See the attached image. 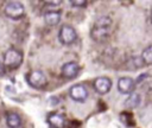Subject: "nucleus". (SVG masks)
<instances>
[{
    "label": "nucleus",
    "instance_id": "nucleus-1",
    "mask_svg": "<svg viewBox=\"0 0 152 128\" xmlns=\"http://www.w3.org/2000/svg\"><path fill=\"white\" fill-rule=\"evenodd\" d=\"M110 25H112V20L108 17H100L95 23L94 26L90 31V36L94 40L101 41L103 39H106L109 34V30H110Z\"/></svg>",
    "mask_w": 152,
    "mask_h": 128
},
{
    "label": "nucleus",
    "instance_id": "nucleus-2",
    "mask_svg": "<svg viewBox=\"0 0 152 128\" xmlns=\"http://www.w3.org/2000/svg\"><path fill=\"white\" fill-rule=\"evenodd\" d=\"M23 62V53L17 49H8L4 55V65L10 69L18 68Z\"/></svg>",
    "mask_w": 152,
    "mask_h": 128
},
{
    "label": "nucleus",
    "instance_id": "nucleus-3",
    "mask_svg": "<svg viewBox=\"0 0 152 128\" xmlns=\"http://www.w3.org/2000/svg\"><path fill=\"white\" fill-rule=\"evenodd\" d=\"M4 11H5V14L8 18L14 19V20L20 19L25 13L24 5L21 2H19V1H10V2H7L5 5Z\"/></svg>",
    "mask_w": 152,
    "mask_h": 128
},
{
    "label": "nucleus",
    "instance_id": "nucleus-4",
    "mask_svg": "<svg viewBox=\"0 0 152 128\" xmlns=\"http://www.w3.org/2000/svg\"><path fill=\"white\" fill-rule=\"evenodd\" d=\"M26 81L30 87L34 89H40L46 84V77L43 71L40 70H33L26 76Z\"/></svg>",
    "mask_w": 152,
    "mask_h": 128
},
{
    "label": "nucleus",
    "instance_id": "nucleus-5",
    "mask_svg": "<svg viewBox=\"0 0 152 128\" xmlns=\"http://www.w3.org/2000/svg\"><path fill=\"white\" fill-rule=\"evenodd\" d=\"M58 38L61 40L62 44H65V45H70L72 44L76 38H77V33L75 31V28L70 25H64L61 27L59 30V33H58Z\"/></svg>",
    "mask_w": 152,
    "mask_h": 128
},
{
    "label": "nucleus",
    "instance_id": "nucleus-6",
    "mask_svg": "<svg viewBox=\"0 0 152 128\" xmlns=\"http://www.w3.org/2000/svg\"><path fill=\"white\" fill-rule=\"evenodd\" d=\"M69 95L70 97L74 100V101H77V102H83L86 101V98L88 97V90L84 85L82 84H76L74 87L70 88L69 90Z\"/></svg>",
    "mask_w": 152,
    "mask_h": 128
},
{
    "label": "nucleus",
    "instance_id": "nucleus-7",
    "mask_svg": "<svg viewBox=\"0 0 152 128\" xmlns=\"http://www.w3.org/2000/svg\"><path fill=\"white\" fill-rule=\"evenodd\" d=\"M94 88L99 94H107L112 88V81L108 77H97L94 82Z\"/></svg>",
    "mask_w": 152,
    "mask_h": 128
},
{
    "label": "nucleus",
    "instance_id": "nucleus-8",
    "mask_svg": "<svg viewBox=\"0 0 152 128\" xmlns=\"http://www.w3.org/2000/svg\"><path fill=\"white\" fill-rule=\"evenodd\" d=\"M135 88V83L129 77H121L118 81V89L122 94H131Z\"/></svg>",
    "mask_w": 152,
    "mask_h": 128
},
{
    "label": "nucleus",
    "instance_id": "nucleus-9",
    "mask_svg": "<svg viewBox=\"0 0 152 128\" xmlns=\"http://www.w3.org/2000/svg\"><path fill=\"white\" fill-rule=\"evenodd\" d=\"M80 71V66L76 62H68L62 66V75L65 78H74L77 76Z\"/></svg>",
    "mask_w": 152,
    "mask_h": 128
},
{
    "label": "nucleus",
    "instance_id": "nucleus-10",
    "mask_svg": "<svg viewBox=\"0 0 152 128\" xmlns=\"http://www.w3.org/2000/svg\"><path fill=\"white\" fill-rule=\"evenodd\" d=\"M48 123L50 124L51 128H63L64 119L62 115H59L57 113H51L48 116Z\"/></svg>",
    "mask_w": 152,
    "mask_h": 128
},
{
    "label": "nucleus",
    "instance_id": "nucleus-11",
    "mask_svg": "<svg viewBox=\"0 0 152 128\" xmlns=\"http://www.w3.org/2000/svg\"><path fill=\"white\" fill-rule=\"evenodd\" d=\"M45 23L50 26H55L61 21V13L57 11H50L44 15Z\"/></svg>",
    "mask_w": 152,
    "mask_h": 128
},
{
    "label": "nucleus",
    "instance_id": "nucleus-12",
    "mask_svg": "<svg viewBox=\"0 0 152 128\" xmlns=\"http://www.w3.org/2000/svg\"><path fill=\"white\" fill-rule=\"evenodd\" d=\"M6 122H7V126L10 128H19L21 124L20 116L15 113H8L6 116Z\"/></svg>",
    "mask_w": 152,
    "mask_h": 128
},
{
    "label": "nucleus",
    "instance_id": "nucleus-13",
    "mask_svg": "<svg viewBox=\"0 0 152 128\" xmlns=\"http://www.w3.org/2000/svg\"><path fill=\"white\" fill-rule=\"evenodd\" d=\"M126 107L128 108H137L140 104V95L139 94H131L125 102Z\"/></svg>",
    "mask_w": 152,
    "mask_h": 128
},
{
    "label": "nucleus",
    "instance_id": "nucleus-14",
    "mask_svg": "<svg viewBox=\"0 0 152 128\" xmlns=\"http://www.w3.org/2000/svg\"><path fill=\"white\" fill-rule=\"evenodd\" d=\"M141 58L145 64H152V46H148L142 51Z\"/></svg>",
    "mask_w": 152,
    "mask_h": 128
},
{
    "label": "nucleus",
    "instance_id": "nucleus-15",
    "mask_svg": "<svg viewBox=\"0 0 152 128\" xmlns=\"http://www.w3.org/2000/svg\"><path fill=\"white\" fill-rule=\"evenodd\" d=\"M70 4L72 6H76V7H84L87 5V1H71Z\"/></svg>",
    "mask_w": 152,
    "mask_h": 128
},
{
    "label": "nucleus",
    "instance_id": "nucleus-16",
    "mask_svg": "<svg viewBox=\"0 0 152 128\" xmlns=\"http://www.w3.org/2000/svg\"><path fill=\"white\" fill-rule=\"evenodd\" d=\"M4 72H5V65L2 62H0V76H2Z\"/></svg>",
    "mask_w": 152,
    "mask_h": 128
},
{
    "label": "nucleus",
    "instance_id": "nucleus-17",
    "mask_svg": "<svg viewBox=\"0 0 152 128\" xmlns=\"http://www.w3.org/2000/svg\"><path fill=\"white\" fill-rule=\"evenodd\" d=\"M59 4H61V1H49L48 2V5H55V6H57Z\"/></svg>",
    "mask_w": 152,
    "mask_h": 128
},
{
    "label": "nucleus",
    "instance_id": "nucleus-18",
    "mask_svg": "<svg viewBox=\"0 0 152 128\" xmlns=\"http://www.w3.org/2000/svg\"><path fill=\"white\" fill-rule=\"evenodd\" d=\"M151 17H152V12H151Z\"/></svg>",
    "mask_w": 152,
    "mask_h": 128
}]
</instances>
